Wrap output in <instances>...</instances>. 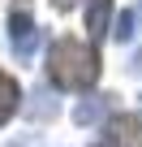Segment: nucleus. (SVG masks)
Masks as SVG:
<instances>
[{
    "mask_svg": "<svg viewBox=\"0 0 142 147\" xmlns=\"http://www.w3.org/2000/svg\"><path fill=\"white\" fill-rule=\"evenodd\" d=\"M47 78L65 91H86L99 82V52L82 39H56L47 48Z\"/></svg>",
    "mask_w": 142,
    "mask_h": 147,
    "instance_id": "1",
    "label": "nucleus"
},
{
    "mask_svg": "<svg viewBox=\"0 0 142 147\" xmlns=\"http://www.w3.org/2000/svg\"><path fill=\"white\" fill-rule=\"evenodd\" d=\"M9 39H13V52L22 61L35 56L39 30H35V18H30V0H13V9H9Z\"/></svg>",
    "mask_w": 142,
    "mask_h": 147,
    "instance_id": "2",
    "label": "nucleus"
},
{
    "mask_svg": "<svg viewBox=\"0 0 142 147\" xmlns=\"http://www.w3.org/2000/svg\"><path fill=\"white\" fill-rule=\"evenodd\" d=\"M103 147H142V117L133 113H112L103 121Z\"/></svg>",
    "mask_w": 142,
    "mask_h": 147,
    "instance_id": "3",
    "label": "nucleus"
},
{
    "mask_svg": "<svg viewBox=\"0 0 142 147\" xmlns=\"http://www.w3.org/2000/svg\"><path fill=\"white\" fill-rule=\"evenodd\" d=\"M108 18H112V0H86V30H91V39L108 35Z\"/></svg>",
    "mask_w": 142,
    "mask_h": 147,
    "instance_id": "4",
    "label": "nucleus"
},
{
    "mask_svg": "<svg viewBox=\"0 0 142 147\" xmlns=\"http://www.w3.org/2000/svg\"><path fill=\"white\" fill-rule=\"evenodd\" d=\"M17 104H22V87L9 78L5 69H0V125H5V121L17 113Z\"/></svg>",
    "mask_w": 142,
    "mask_h": 147,
    "instance_id": "5",
    "label": "nucleus"
},
{
    "mask_svg": "<svg viewBox=\"0 0 142 147\" xmlns=\"http://www.w3.org/2000/svg\"><path fill=\"white\" fill-rule=\"evenodd\" d=\"M129 26H133V13H121V18H116V30H112V35H116V39H121V43H125V39H129V35H133V30H129Z\"/></svg>",
    "mask_w": 142,
    "mask_h": 147,
    "instance_id": "6",
    "label": "nucleus"
},
{
    "mask_svg": "<svg viewBox=\"0 0 142 147\" xmlns=\"http://www.w3.org/2000/svg\"><path fill=\"white\" fill-rule=\"evenodd\" d=\"M52 5H56V9L65 13V9H73V0H52Z\"/></svg>",
    "mask_w": 142,
    "mask_h": 147,
    "instance_id": "7",
    "label": "nucleus"
},
{
    "mask_svg": "<svg viewBox=\"0 0 142 147\" xmlns=\"http://www.w3.org/2000/svg\"><path fill=\"white\" fill-rule=\"evenodd\" d=\"M133 69H138V74H142V52H138V56H133Z\"/></svg>",
    "mask_w": 142,
    "mask_h": 147,
    "instance_id": "8",
    "label": "nucleus"
},
{
    "mask_svg": "<svg viewBox=\"0 0 142 147\" xmlns=\"http://www.w3.org/2000/svg\"><path fill=\"white\" fill-rule=\"evenodd\" d=\"M99 147H103V143H99Z\"/></svg>",
    "mask_w": 142,
    "mask_h": 147,
    "instance_id": "9",
    "label": "nucleus"
}]
</instances>
